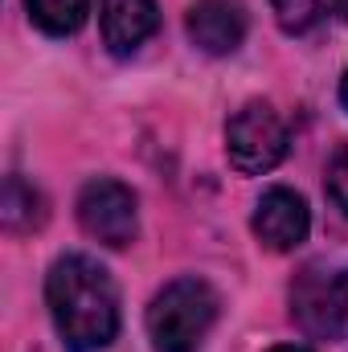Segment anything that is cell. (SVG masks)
<instances>
[{"label":"cell","mask_w":348,"mask_h":352,"mask_svg":"<svg viewBox=\"0 0 348 352\" xmlns=\"http://www.w3.org/2000/svg\"><path fill=\"white\" fill-rule=\"evenodd\" d=\"M45 307L70 352H98L119 336V291L90 254H62L50 266Z\"/></svg>","instance_id":"6da1fadb"},{"label":"cell","mask_w":348,"mask_h":352,"mask_svg":"<svg viewBox=\"0 0 348 352\" xmlns=\"http://www.w3.org/2000/svg\"><path fill=\"white\" fill-rule=\"evenodd\" d=\"M217 311L221 299L205 278L197 274L173 278L148 303V340L156 352H197L213 332Z\"/></svg>","instance_id":"7a4b0ae2"},{"label":"cell","mask_w":348,"mask_h":352,"mask_svg":"<svg viewBox=\"0 0 348 352\" xmlns=\"http://www.w3.org/2000/svg\"><path fill=\"white\" fill-rule=\"evenodd\" d=\"M287 148H291V131L283 115L262 98L238 107L226 123V156L242 176H262L279 168Z\"/></svg>","instance_id":"3957f363"},{"label":"cell","mask_w":348,"mask_h":352,"mask_svg":"<svg viewBox=\"0 0 348 352\" xmlns=\"http://www.w3.org/2000/svg\"><path fill=\"white\" fill-rule=\"evenodd\" d=\"M291 316L312 340H336L348 320V270L303 266L291 287Z\"/></svg>","instance_id":"277c9868"},{"label":"cell","mask_w":348,"mask_h":352,"mask_svg":"<svg viewBox=\"0 0 348 352\" xmlns=\"http://www.w3.org/2000/svg\"><path fill=\"white\" fill-rule=\"evenodd\" d=\"M78 226L98 246L123 250L140 234V201L135 192L115 176H94L78 192Z\"/></svg>","instance_id":"5b68a950"},{"label":"cell","mask_w":348,"mask_h":352,"mask_svg":"<svg viewBox=\"0 0 348 352\" xmlns=\"http://www.w3.org/2000/svg\"><path fill=\"white\" fill-rule=\"evenodd\" d=\"M250 226H254V238H259L266 250L291 254V250L303 246L307 234H312V209H307V201H303L295 188L274 184V188H266L259 197Z\"/></svg>","instance_id":"8992f818"},{"label":"cell","mask_w":348,"mask_h":352,"mask_svg":"<svg viewBox=\"0 0 348 352\" xmlns=\"http://www.w3.org/2000/svg\"><path fill=\"white\" fill-rule=\"evenodd\" d=\"M184 29H188V41L201 54L226 58L246 41L250 16H246L242 0H193L188 12H184Z\"/></svg>","instance_id":"52a82bcc"},{"label":"cell","mask_w":348,"mask_h":352,"mask_svg":"<svg viewBox=\"0 0 348 352\" xmlns=\"http://www.w3.org/2000/svg\"><path fill=\"white\" fill-rule=\"evenodd\" d=\"M98 25L107 50L115 58H127L160 29V12L156 0H98Z\"/></svg>","instance_id":"ba28073f"},{"label":"cell","mask_w":348,"mask_h":352,"mask_svg":"<svg viewBox=\"0 0 348 352\" xmlns=\"http://www.w3.org/2000/svg\"><path fill=\"white\" fill-rule=\"evenodd\" d=\"M0 221L8 234H29L45 221V197L21 180V176H8L4 180V209H0Z\"/></svg>","instance_id":"9c48e42d"},{"label":"cell","mask_w":348,"mask_h":352,"mask_svg":"<svg viewBox=\"0 0 348 352\" xmlns=\"http://www.w3.org/2000/svg\"><path fill=\"white\" fill-rule=\"evenodd\" d=\"M29 21L50 37H70L87 25L90 0H25Z\"/></svg>","instance_id":"30bf717a"},{"label":"cell","mask_w":348,"mask_h":352,"mask_svg":"<svg viewBox=\"0 0 348 352\" xmlns=\"http://www.w3.org/2000/svg\"><path fill=\"white\" fill-rule=\"evenodd\" d=\"M270 12H274L279 29H283L287 37H303L307 29L320 25L324 4H320V0H270Z\"/></svg>","instance_id":"8fae6325"},{"label":"cell","mask_w":348,"mask_h":352,"mask_svg":"<svg viewBox=\"0 0 348 352\" xmlns=\"http://www.w3.org/2000/svg\"><path fill=\"white\" fill-rule=\"evenodd\" d=\"M328 197L336 201V209L348 217V148H340L328 164Z\"/></svg>","instance_id":"7c38bea8"},{"label":"cell","mask_w":348,"mask_h":352,"mask_svg":"<svg viewBox=\"0 0 348 352\" xmlns=\"http://www.w3.org/2000/svg\"><path fill=\"white\" fill-rule=\"evenodd\" d=\"M328 8H332L340 21H348V0H328Z\"/></svg>","instance_id":"4fadbf2b"},{"label":"cell","mask_w":348,"mask_h":352,"mask_svg":"<svg viewBox=\"0 0 348 352\" xmlns=\"http://www.w3.org/2000/svg\"><path fill=\"white\" fill-rule=\"evenodd\" d=\"M340 102H345V111H348V70H345V78H340Z\"/></svg>","instance_id":"5bb4252c"},{"label":"cell","mask_w":348,"mask_h":352,"mask_svg":"<svg viewBox=\"0 0 348 352\" xmlns=\"http://www.w3.org/2000/svg\"><path fill=\"white\" fill-rule=\"evenodd\" d=\"M270 352H312V349H299V344H279V349H270Z\"/></svg>","instance_id":"9a60e30c"}]
</instances>
